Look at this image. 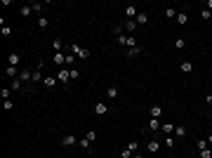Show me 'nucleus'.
Listing matches in <instances>:
<instances>
[{
	"label": "nucleus",
	"mask_w": 212,
	"mask_h": 158,
	"mask_svg": "<svg viewBox=\"0 0 212 158\" xmlns=\"http://www.w3.org/2000/svg\"><path fill=\"white\" fill-rule=\"evenodd\" d=\"M200 158H212V149H210V146L203 149V151H200Z\"/></svg>",
	"instance_id": "nucleus-29"
},
{
	"label": "nucleus",
	"mask_w": 212,
	"mask_h": 158,
	"mask_svg": "<svg viewBox=\"0 0 212 158\" xmlns=\"http://www.w3.org/2000/svg\"><path fill=\"white\" fill-rule=\"evenodd\" d=\"M31 10H33V12H38V14H40V12H42V5H40V2H31Z\"/></svg>",
	"instance_id": "nucleus-32"
},
{
	"label": "nucleus",
	"mask_w": 212,
	"mask_h": 158,
	"mask_svg": "<svg viewBox=\"0 0 212 158\" xmlns=\"http://www.w3.org/2000/svg\"><path fill=\"white\" fill-rule=\"evenodd\" d=\"M132 158H142V156H139V153H132Z\"/></svg>",
	"instance_id": "nucleus-48"
},
{
	"label": "nucleus",
	"mask_w": 212,
	"mask_h": 158,
	"mask_svg": "<svg viewBox=\"0 0 212 158\" xmlns=\"http://www.w3.org/2000/svg\"><path fill=\"white\" fill-rule=\"evenodd\" d=\"M125 14H127V19H137V14H139V12H137V7L127 5V7H125Z\"/></svg>",
	"instance_id": "nucleus-9"
},
{
	"label": "nucleus",
	"mask_w": 212,
	"mask_h": 158,
	"mask_svg": "<svg viewBox=\"0 0 212 158\" xmlns=\"http://www.w3.org/2000/svg\"><path fill=\"white\" fill-rule=\"evenodd\" d=\"M205 101H207V104H212V95H205Z\"/></svg>",
	"instance_id": "nucleus-46"
},
{
	"label": "nucleus",
	"mask_w": 212,
	"mask_h": 158,
	"mask_svg": "<svg viewBox=\"0 0 212 158\" xmlns=\"http://www.w3.org/2000/svg\"><path fill=\"white\" fill-rule=\"evenodd\" d=\"M170 158H175V156H170Z\"/></svg>",
	"instance_id": "nucleus-49"
},
{
	"label": "nucleus",
	"mask_w": 212,
	"mask_h": 158,
	"mask_svg": "<svg viewBox=\"0 0 212 158\" xmlns=\"http://www.w3.org/2000/svg\"><path fill=\"white\" fill-rule=\"evenodd\" d=\"M137 24H139V26H146V24H148V14H146V12H139V14H137Z\"/></svg>",
	"instance_id": "nucleus-11"
},
{
	"label": "nucleus",
	"mask_w": 212,
	"mask_h": 158,
	"mask_svg": "<svg viewBox=\"0 0 212 158\" xmlns=\"http://www.w3.org/2000/svg\"><path fill=\"white\" fill-rule=\"evenodd\" d=\"M5 76L14 80V76H17V66H7V69H5Z\"/></svg>",
	"instance_id": "nucleus-21"
},
{
	"label": "nucleus",
	"mask_w": 212,
	"mask_h": 158,
	"mask_svg": "<svg viewBox=\"0 0 212 158\" xmlns=\"http://www.w3.org/2000/svg\"><path fill=\"white\" fill-rule=\"evenodd\" d=\"M19 80H21V83H28V80H33V73L28 69H21L19 71Z\"/></svg>",
	"instance_id": "nucleus-5"
},
{
	"label": "nucleus",
	"mask_w": 212,
	"mask_h": 158,
	"mask_svg": "<svg viewBox=\"0 0 212 158\" xmlns=\"http://www.w3.org/2000/svg\"><path fill=\"white\" fill-rule=\"evenodd\" d=\"M116 38H118V45H127V36L120 33V36H116Z\"/></svg>",
	"instance_id": "nucleus-39"
},
{
	"label": "nucleus",
	"mask_w": 212,
	"mask_h": 158,
	"mask_svg": "<svg viewBox=\"0 0 212 158\" xmlns=\"http://www.w3.org/2000/svg\"><path fill=\"white\" fill-rule=\"evenodd\" d=\"M120 158H132V151H127V149H125V151L120 153Z\"/></svg>",
	"instance_id": "nucleus-44"
},
{
	"label": "nucleus",
	"mask_w": 212,
	"mask_h": 158,
	"mask_svg": "<svg viewBox=\"0 0 212 158\" xmlns=\"http://www.w3.org/2000/svg\"><path fill=\"white\" fill-rule=\"evenodd\" d=\"M205 7H207L210 12H212V0H207V2H205Z\"/></svg>",
	"instance_id": "nucleus-45"
},
{
	"label": "nucleus",
	"mask_w": 212,
	"mask_h": 158,
	"mask_svg": "<svg viewBox=\"0 0 212 158\" xmlns=\"http://www.w3.org/2000/svg\"><path fill=\"white\" fill-rule=\"evenodd\" d=\"M80 78V71L78 69H71V80H78Z\"/></svg>",
	"instance_id": "nucleus-38"
},
{
	"label": "nucleus",
	"mask_w": 212,
	"mask_h": 158,
	"mask_svg": "<svg viewBox=\"0 0 212 158\" xmlns=\"http://www.w3.org/2000/svg\"><path fill=\"white\" fill-rule=\"evenodd\" d=\"M52 62L61 66V64H66V54H61V52H54V54H52Z\"/></svg>",
	"instance_id": "nucleus-8"
},
{
	"label": "nucleus",
	"mask_w": 212,
	"mask_h": 158,
	"mask_svg": "<svg viewBox=\"0 0 212 158\" xmlns=\"http://www.w3.org/2000/svg\"><path fill=\"white\" fill-rule=\"evenodd\" d=\"M71 54H75L78 59H90V50L87 47H80V45H71Z\"/></svg>",
	"instance_id": "nucleus-1"
},
{
	"label": "nucleus",
	"mask_w": 212,
	"mask_h": 158,
	"mask_svg": "<svg viewBox=\"0 0 212 158\" xmlns=\"http://www.w3.org/2000/svg\"><path fill=\"white\" fill-rule=\"evenodd\" d=\"M160 116H163V109H160L158 104L151 106V118H160Z\"/></svg>",
	"instance_id": "nucleus-15"
},
{
	"label": "nucleus",
	"mask_w": 212,
	"mask_h": 158,
	"mask_svg": "<svg viewBox=\"0 0 212 158\" xmlns=\"http://www.w3.org/2000/svg\"><path fill=\"white\" fill-rule=\"evenodd\" d=\"M146 149H148L151 153H158V151H160V142H158V139H151V142L146 144Z\"/></svg>",
	"instance_id": "nucleus-7"
},
{
	"label": "nucleus",
	"mask_w": 212,
	"mask_h": 158,
	"mask_svg": "<svg viewBox=\"0 0 212 158\" xmlns=\"http://www.w3.org/2000/svg\"><path fill=\"white\" fill-rule=\"evenodd\" d=\"M38 26L45 31V28H47V19H45V17H40V19H38Z\"/></svg>",
	"instance_id": "nucleus-35"
},
{
	"label": "nucleus",
	"mask_w": 212,
	"mask_h": 158,
	"mask_svg": "<svg viewBox=\"0 0 212 158\" xmlns=\"http://www.w3.org/2000/svg\"><path fill=\"white\" fill-rule=\"evenodd\" d=\"M10 33H12V28H10V26H2V36L7 38V36H10Z\"/></svg>",
	"instance_id": "nucleus-43"
},
{
	"label": "nucleus",
	"mask_w": 212,
	"mask_h": 158,
	"mask_svg": "<svg viewBox=\"0 0 212 158\" xmlns=\"http://www.w3.org/2000/svg\"><path fill=\"white\" fill-rule=\"evenodd\" d=\"M10 87L14 90V92H19V90H21V80H19V78H14V80H12V85H10Z\"/></svg>",
	"instance_id": "nucleus-27"
},
{
	"label": "nucleus",
	"mask_w": 212,
	"mask_h": 158,
	"mask_svg": "<svg viewBox=\"0 0 212 158\" xmlns=\"http://www.w3.org/2000/svg\"><path fill=\"white\" fill-rule=\"evenodd\" d=\"M160 130H163L165 135H170V132H175V123H163V125H160Z\"/></svg>",
	"instance_id": "nucleus-16"
},
{
	"label": "nucleus",
	"mask_w": 212,
	"mask_h": 158,
	"mask_svg": "<svg viewBox=\"0 0 212 158\" xmlns=\"http://www.w3.org/2000/svg\"><path fill=\"white\" fill-rule=\"evenodd\" d=\"M186 47V40H184V38H177V40H175V50H184Z\"/></svg>",
	"instance_id": "nucleus-23"
},
{
	"label": "nucleus",
	"mask_w": 212,
	"mask_h": 158,
	"mask_svg": "<svg viewBox=\"0 0 212 158\" xmlns=\"http://www.w3.org/2000/svg\"><path fill=\"white\" fill-rule=\"evenodd\" d=\"M19 62H21V54L19 52H12L10 57H7V64H10V66H19Z\"/></svg>",
	"instance_id": "nucleus-6"
},
{
	"label": "nucleus",
	"mask_w": 212,
	"mask_h": 158,
	"mask_svg": "<svg viewBox=\"0 0 212 158\" xmlns=\"http://www.w3.org/2000/svg\"><path fill=\"white\" fill-rule=\"evenodd\" d=\"M57 83H59V80H57V78H52V76H47V78L42 80V85H45V87H54Z\"/></svg>",
	"instance_id": "nucleus-18"
},
{
	"label": "nucleus",
	"mask_w": 212,
	"mask_h": 158,
	"mask_svg": "<svg viewBox=\"0 0 212 158\" xmlns=\"http://www.w3.org/2000/svg\"><path fill=\"white\" fill-rule=\"evenodd\" d=\"M78 144H80V149H90V139H78Z\"/></svg>",
	"instance_id": "nucleus-31"
},
{
	"label": "nucleus",
	"mask_w": 212,
	"mask_h": 158,
	"mask_svg": "<svg viewBox=\"0 0 212 158\" xmlns=\"http://www.w3.org/2000/svg\"><path fill=\"white\" fill-rule=\"evenodd\" d=\"M57 80H59V83H69V80H71V71L69 69H59Z\"/></svg>",
	"instance_id": "nucleus-3"
},
{
	"label": "nucleus",
	"mask_w": 212,
	"mask_h": 158,
	"mask_svg": "<svg viewBox=\"0 0 212 158\" xmlns=\"http://www.w3.org/2000/svg\"><path fill=\"white\" fill-rule=\"evenodd\" d=\"M127 151H132V153H137V142H130V144H127Z\"/></svg>",
	"instance_id": "nucleus-41"
},
{
	"label": "nucleus",
	"mask_w": 212,
	"mask_h": 158,
	"mask_svg": "<svg viewBox=\"0 0 212 158\" xmlns=\"http://www.w3.org/2000/svg\"><path fill=\"white\" fill-rule=\"evenodd\" d=\"M31 12H33V10H31V5H24V7L19 10V14H21V17H28Z\"/></svg>",
	"instance_id": "nucleus-26"
},
{
	"label": "nucleus",
	"mask_w": 212,
	"mask_h": 158,
	"mask_svg": "<svg viewBox=\"0 0 212 158\" xmlns=\"http://www.w3.org/2000/svg\"><path fill=\"white\" fill-rule=\"evenodd\" d=\"M196 146H198V151H203V149H207V146H210V142H207V139H198V144H196Z\"/></svg>",
	"instance_id": "nucleus-25"
},
{
	"label": "nucleus",
	"mask_w": 212,
	"mask_h": 158,
	"mask_svg": "<svg viewBox=\"0 0 212 158\" xmlns=\"http://www.w3.org/2000/svg\"><path fill=\"white\" fill-rule=\"evenodd\" d=\"M85 139H90V142H94V139H97V132H94V130H90L87 135H85Z\"/></svg>",
	"instance_id": "nucleus-37"
},
{
	"label": "nucleus",
	"mask_w": 212,
	"mask_h": 158,
	"mask_svg": "<svg viewBox=\"0 0 212 158\" xmlns=\"http://www.w3.org/2000/svg\"><path fill=\"white\" fill-rule=\"evenodd\" d=\"M106 97H108V99H116V97H118V87H116V85L106 87Z\"/></svg>",
	"instance_id": "nucleus-12"
},
{
	"label": "nucleus",
	"mask_w": 212,
	"mask_h": 158,
	"mask_svg": "<svg viewBox=\"0 0 212 158\" xmlns=\"http://www.w3.org/2000/svg\"><path fill=\"white\" fill-rule=\"evenodd\" d=\"M94 113L97 116H106V113H108V104H104V101L94 104Z\"/></svg>",
	"instance_id": "nucleus-4"
},
{
	"label": "nucleus",
	"mask_w": 212,
	"mask_h": 158,
	"mask_svg": "<svg viewBox=\"0 0 212 158\" xmlns=\"http://www.w3.org/2000/svg\"><path fill=\"white\" fill-rule=\"evenodd\" d=\"M52 50H54V52H61V40H59V38L52 42Z\"/></svg>",
	"instance_id": "nucleus-30"
},
{
	"label": "nucleus",
	"mask_w": 212,
	"mask_h": 158,
	"mask_svg": "<svg viewBox=\"0 0 212 158\" xmlns=\"http://www.w3.org/2000/svg\"><path fill=\"white\" fill-rule=\"evenodd\" d=\"M165 146H167V149H175V139L167 137V139H165Z\"/></svg>",
	"instance_id": "nucleus-40"
},
{
	"label": "nucleus",
	"mask_w": 212,
	"mask_h": 158,
	"mask_svg": "<svg viewBox=\"0 0 212 158\" xmlns=\"http://www.w3.org/2000/svg\"><path fill=\"white\" fill-rule=\"evenodd\" d=\"M186 21H189V14H186V12H179V14H177V24H179V26H186Z\"/></svg>",
	"instance_id": "nucleus-13"
},
{
	"label": "nucleus",
	"mask_w": 212,
	"mask_h": 158,
	"mask_svg": "<svg viewBox=\"0 0 212 158\" xmlns=\"http://www.w3.org/2000/svg\"><path fill=\"white\" fill-rule=\"evenodd\" d=\"M61 144H64V146H75V144H78V137H75V135H64Z\"/></svg>",
	"instance_id": "nucleus-2"
},
{
	"label": "nucleus",
	"mask_w": 212,
	"mask_h": 158,
	"mask_svg": "<svg viewBox=\"0 0 212 158\" xmlns=\"http://www.w3.org/2000/svg\"><path fill=\"white\" fill-rule=\"evenodd\" d=\"M2 106H5V111H12V109H14V101L5 99V101H2Z\"/></svg>",
	"instance_id": "nucleus-33"
},
{
	"label": "nucleus",
	"mask_w": 212,
	"mask_h": 158,
	"mask_svg": "<svg viewBox=\"0 0 212 158\" xmlns=\"http://www.w3.org/2000/svg\"><path fill=\"white\" fill-rule=\"evenodd\" d=\"M127 54H130V57H139V54H142V47H139V45H137V47H130Z\"/></svg>",
	"instance_id": "nucleus-22"
},
{
	"label": "nucleus",
	"mask_w": 212,
	"mask_h": 158,
	"mask_svg": "<svg viewBox=\"0 0 212 158\" xmlns=\"http://www.w3.org/2000/svg\"><path fill=\"white\" fill-rule=\"evenodd\" d=\"M165 17H167V19H175V17H177V10H175V7H167V10H165Z\"/></svg>",
	"instance_id": "nucleus-24"
},
{
	"label": "nucleus",
	"mask_w": 212,
	"mask_h": 158,
	"mask_svg": "<svg viewBox=\"0 0 212 158\" xmlns=\"http://www.w3.org/2000/svg\"><path fill=\"white\" fill-rule=\"evenodd\" d=\"M175 135H177L179 139H181V137H186V127H184V125H177V127H175Z\"/></svg>",
	"instance_id": "nucleus-20"
},
{
	"label": "nucleus",
	"mask_w": 212,
	"mask_h": 158,
	"mask_svg": "<svg viewBox=\"0 0 212 158\" xmlns=\"http://www.w3.org/2000/svg\"><path fill=\"white\" fill-rule=\"evenodd\" d=\"M179 69L184 71V73H191V71H193V64H191V62H181V64H179Z\"/></svg>",
	"instance_id": "nucleus-17"
},
{
	"label": "nucleus",
	"mask_w": 212,
	"mask_h": 158,
	"mask_svg": "<svg viewBox=\"0 0 212 158\" xmlns=\"http://www.w3.org/2000/svg\"><path fill=\"white\" fill-rule=\"evenodd\" d=\"M160 125H163V123H160V118H151V121H148V130H160Z\"/></svg>",
	"instance_id": "nucleus-10"
},
{
	"label": "nucleus",
	"mask_w": 212,
	"mask_h": 158,
	"mask_svg": "<svg viewBox=\"0 0 212 158\" xmlns=\"http://www.w3.org/2000/svg\"><path fill=\"white\" fill-rule=\"evenodd\" d=\"M127 47H137V40H134V36H127Z\"/></svg>",
	"instance_id": "nucleus-36"
},
{
	"label": "nucleus",
	"mask_w": 212,
	"mask_h": 158,
	"mask_svg": "<svg viewBox=\"0 0 212 158\" xmlns=\"http://www.w3.org/2000/svg\"><path fill=\"white\" fill-rule=\"evenodd\" d=\"M40 66H42V62L38 64V69L33 71V83H40V80H42V76H40Z\"/></svg>",
	"instance_id": "nucleus-19"
},
{
	"label": "nucleus",
	"mask_w": 212,
	"mask_h": 158,
	"mask_svg": "<svg viewBox=\"0 0 212 158\" xmlns=\"http://www.w3.org/2000/svg\"><path fill=\"white\" fill-rule=\"evenodd\" d=\"M210 17H212V12H210V10H207V7H205V10L200 12V19H205V21H207V19H210Z\"/></svg>",
	"instance_id": "nucleus-34"
},
{
	"label": "nucleus",
	"mask_w": 212,
	"mask_h": 158,
	"mask_svg": "<svg viewBox=\"0 0 212 158\" xmlns=\"http://www.w3.org/2000/svg\"><path fill=\"white\" fill-rule=\"evenodd\" d=\"M0 95H2V99H10V95H12V87H2V90H0Z\"/></svg>",
	"instance_id": "nucleus-28"
},
{
	"label": "nucleus",
	"mask_w": 212,
	"mask_h": 158,
	"mask_svg": "<svg viewBox=\"0 0 212 158\" xmlns=\"http://www.w3.org/2000/svg\"><path fill=\"white\" fill-rule=\"evenodd\" d=\"M207 142H210V146H212V132H210V137H207Z\"/></svg>",
	"instance_id": "nucleus-47"
},
{
	"label": "nucleus",
	"mask_w": 212,
	"mask_h": 158,
	"mask_svg": "<svg viewBox=\"0 0 212 158\" xmlns=\"http://www.w3.org/2000/svg\"><path fill=\"white\" fill-rule=\"evenodd\" d=\"M66 64H75V54H66Z\"/></svg>",
	"instance_id": "nucleus-42"
},
{
	"label": "nucleus",
	"mask_w": 212,
	"mask_h": 158,
	"mask_svg": "<svg viewBox=\"0 0 212 158\" xmlns=\"http://www.w3.org/2000/svg\"><path fill=\"white\" fill-rule=\"evenodd\" d=\"M134 28H137V19H127V21H125V31L132 33Z\"/></svg>",
	"instance_id": "nucleus-14"
}]
</instances>
